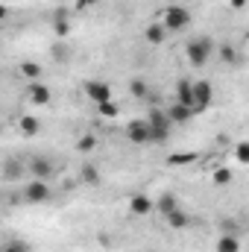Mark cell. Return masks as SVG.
I'll list each match as a JSON object with an SVG mask.
<instances>
[{"label": "cell", "instance_id": "6da1fadb", "mask_svg": "<svg viewBox=\"0 0 249 252\" xmlns=\"http://www.w3.org/2000/svg\"><path fill=\"white\" fill-rule=\"evenodd\" d=\"M185 56H187V62L193 64V67L208 64V59L214 56V41H211L208 35H196V38H190L187 47H185Z\"/></svg>", "mask_w": 249, "mask_h": 252}, {"label": "cell", "instance_id": "7a4b0ae2", "mask_svg": "<svg viewBox=\"0 0 249 252\" xmlns=\"http://www.w3.org/2000/svg\"><path fill=\"white\" fill-rule=\"evenodd\" d=\"M147 126H150V141L153 144H164L173 132V124L167 118L164 109H150V118H147Z\"/></svg>", "mask_w": 249, "mask_h": 252}, {"label": "cell", "instance_id": "3957f363", "mask_svg": "<svg viewBox=\"0 0 249 252\" xmlns=\"http://www.w3.org/2000/svg\"><path fill=\"white\" fill-rule=\"evenodd\" d=\"M187 24H190V12H187L185 6H167V9H164L161 27H164L167 35H170V32H182V30H187Z\"/></svg>", "mask_w": 249, "mask_h": 252}, {"label": "cell", "instance_id": "277c9868", "mask_svg": "<svg viewBox=\"0 0 249 252\" xmlns=\"http://www.w3.org/2000/svg\"><path fill=\"white\" fill-rule=\"evenodd\" d=\"M82 94H85L94 106L112 103V85H109L106 79H85V82H82Z\"/></svg>", "mask_w": 249, "mask_h": 252}, {"label": "cell", "instance_id": "5b68a950", "mask_svg": "<svg viewBox=\"0 0 249 252\" xmlns=\"http://www.w3.org/2000/svg\"><path fill=\"white\" fill-rule=\"evenodd\" d=\"M190 94H193V112H202L214 103V88L208 79H199V82H190Z\"/></svg>", "mask_w": 249, "mask_h": 252}, {"label": "cell", "instance_id": "8992f818", "mask_svg": "<svg viewBox=\"0 0 249 252\" xmlns=\"http://www.w3.org/2000/svg\"><path fill=\"white\" fill-rule=\"evenodd\" d=\"M27 173H32L35 179H50L53 173H56V164L47 158V156H35V158H30V167H27Z\"/></svg>", "mask_w": 249, "mask_h": 252}, {"label": "cell", "instance_id": "52a82bcc", "mask_svg": "<svg viewBox=\"0 0 249 252\" xmlns=\"http://www.w3.org/2000/svg\"><path fill=\"white\" fill-rule=\"evenodd\" d=\"M24 199H27V202H47V199H50V185H47L44 179L30 182V185L24 188Z\"/></svg>", "mask_w": 249, "mask_h": 252}, {"label": "cell", "instance_id": "ba28073f", "mask_svg": "<svg viewBox=\"0 0 249 252\" xmlns=\"http://www.w3.org/2000/svg\"><path fill=\"white\" fill-rule=\"evenodd\" d=\"M176 208H179V196H176V193H161V196L153 199V211H158L161 217L173 214Z\"/></svg>", "mask_w": 249, "mask_h": 252}, {"label": "cell", "instance_id": "9c48e42d", "mask_svg": "<svg viewBox=\"0 0 249 252\" xmlns=\"http://www.w3.org/2000/svg\"><path fill=\"white\" fill-rule=\"evenodd\" d=\"M126 138L132 144H150V126H147V121H132L126 126Z\"/></svg>", "mask_w": 249, "mask_h": 252}, {"label": "cell", "instance_id": "30bf717a", "mask_svg": "<svg viewBox=\"0 0 249 252\" xmlns=\"http://www.w3.org/2000/svg\"><path fill=\"white\" fill-rule=\"evenodd\" d=\"M129 211L138 214V217L153 214V196H147V193H132V199H129Z\"/></svg>", "mask_w": 249, "mask_h": 252}, {"label": "cell", "instance_id": "8fae6325", "mask_svg": "<svg viewBox=\"0 0 249 252\" xmlns=\"http://www.w3.org/2000/svg\"><path fill=\"white\" fill-rule=\"evenodd\" d=\"M167 112V118H170V124H185V121H190L193 118V109H187V106H179V103H173V106H167L164 109Z\"/></svg>", "mask_w": 249, "mask_h": 252}, {"label": "cell", "instance_id": "7c38bea8", "mask_svg": "<svg viewBox=\"0 0 249 252\" xmlns=\"http://www.w3.org/2000/svg\"><path fill=\"white\" fill-rule=\"evenodd\" d=\"M30 100H32L35 106H47V103H50V88H47L44 82H32V88H30Z\"/></svg>", "mask_w": 249, "mask_h": 252}, {"label": "cell", "instance_id": "4fadbf2b", "mask_svg": "<svg viewBox=\"0 0 249 252\" xmlns=\"http://www.w3.org/2000/svg\"><path fill=\"white\" fill-rule=\"evenodd\" d=\"M176 103L193 109V94H190V82H187V79H179V82H176Z\"/></svg>", "mask_w": 249, "mask_h": 252}, {"label": "cell", "instance_id": "5bb4252c", "mask_svg": "<svg viewBox=\"0 0 249 252\" xmlns=\"http://www.w3.org/2000/svg\"><path fill=\"white\" fill-rule=\"evenodd\" d=\"M144 38H147L150 44H161V41L167 38V32H164V27H161V24H150V27L144 30Z\"/></svg>", "mask_w": 249, "mask_h": 252}, {"label": "cell", "instance_id": "9a60e30c", "mask_svg": "<svg viewBox=\"0 0 249 252\" xmlns=\"http://www.w3.org/2000/svg\"><path fill=\"white\" fill-rule=\"evenodd\" d=\"M238 250H241L238 235H223V238H220V244H217V252H238Z\"/></svg>", "mask_w": 249, "mask_h": 252}, {"label": "cell", "instance_id": "2e32d148", "mask_svg": "<svg viewBox=\"0 0 249 252\" xmlns=\"http://www.w3.org/2000/svg\"><path fill=\"white\" fill-rule=\"evenodd\" d=\"M21 176H24V167H21L18 161H12V158H9V161L3 164V179H9V182H12V179H21Z\"/></svg>", "mask_w": 249, "mask_h": 252}, {"label": "cell", "instance_id": "e0dca14e", "mask_svg": "<svg viewBox=\"0 0 249 252\" xmlns=\"http://www.w3.org/2000/svg\"><path fill=\"white\" fill-rule=\"evenodd\" d=\"M164 220H167V226H173V229H185V226H187V214L182 211V208H176V211H173V214H167Z\"/></svg>", "mask_w": 249, "mask_h": 252}, {"label": "cell", "instance_id": "ac0fdd59", "mask_svg": "<svg viewBox=\"0 0 249 252\" xmlns=\"http://www.w3.org/2000/svg\"><path fill=\"white\" fill-rule=\"evenodd\" d=\"M21 73H24L27 79H32V82H38V79H41V64L38 62H24L21 64Z\"/></svg>", "mask_w": 249, "mask_h": 252}, {"label": "cell", "instance_id": "d6986e66", "mask_svg": "<svg viewBox=\"0 0 249 252\" xmlns=\"http://www.w3.org/2000/svg\"><path fill=\"white\" fill-rule=\"evenodd\" d=\"M53 21H56V32H59V35H67V32H70V21H67V12H64V9L56 12Z\"/></svg>", "mask_w": 249, "mask_h": 252}, {"label": "cell", "instance_id": "ffe728a7", "mask_svg": "<svg viewBox=\"0 0 249 252\" xmlns=\"http://www.w3.org/2000/svg\"><path fill=\"white\" fill-rule=\"evenodd\" d=\"M129 91H132V97H147V82H144L141 76H135V79L129 82Z\"/></svg>", "mask_w": 249, "mask_h": 252}, {"label": "cell", "instance_id": "44dd1931", "mask_svg": "<svg viewBox=\"0 0 249 252\" xmlns=\"http://www.w3.org/2000/svg\"><path fill=\"white\" fill-rule=\"evenodd\" d=\"M38 129H41V124H38L35 118H24V121H21V132H24V135H38Z\"/></svg>", "mask_w": 249, "mask_h": 252}, {"label": "cell", "instance_id": "7402d4cb", "mask_svg": "<svg viewBox=\"0 0 249 252\" xmlns=\"http://www.w3.org/2000/svg\"><path fill=\"white\" fill-rule=\"evenodd\" d=\"M82 179H85V182H91V185H97V182H100V173H97V167L85 164V167H82Z\"/></svg>", "mask_w": 249, "mask_h": 252}, {"label": "cell", "instance_id": "603a6c76", "mask_svg": "<svg viewBox=\"0 0 249 252\" xmlns=\"http://www.w3.org/2000/svg\"><path fill=\"white\" fill-rule=\"evenodd\" d=\"M76 147H79L82 153H91V150L97 147V138H94V135H85V138H79V144H76Z\"/></svg>", "mask_w": 249, "mask_h": 252}, {"label": "cell", "instance_id": "cb8c5ba5", "mask_svg": "<svg viewBox=\"0 0 249 252\" xmlns=\"http://www.w3.org/2000/svg\"><path fill=\"white\" fill-rule=\"evenodd\" d=\"M3 252H32L30 250V244H24V241H12V244H6Z\"/></svg>", "mask_w": 249, "mask_h": 252}, {"label": "cell", "instance_id": "d4e9b609", "mask_svg": "<svg viewBox=\"0 0 249 252\" xmlns=\"http://www.w3.org/2000/svg\"><path fill=\"white\" fill-rule=\"evenodd\" d=\"M220 59H223V62H238L235 47H220Z\"/></svg>", "mask_w": 249, "mask_h": 252}, {"label": "cell", "instance_id": "484cf974", "mask_svg": "<svg viewBox=\"0 0 249 252\" xmlns=\"http://www.w3.org/2000/svg\"><path fill=\"white\" fill-rule=\"evenodd\" d=\"M97 109H100V115H106V118H115V115H118V106H115V103H100Z\"/></svg>", "mask_w": 249, "mask_h": 252}, {"label": "cell", "instance_id": "4316f807", "mask_svg": "<svg viewBox=\"0 0 249 252\" xmlns=\"http://www.w3.org/2000/svg\"><path fill=\"white\" fill-rule=\"evenodd\" d=\"M229 179H232L229 170H217V173H214V182H217V185H223V182H229Z\"/></svg>", "mask_w": 249, "mask_h": 252}, {"label": "cell", "instance_id": "83f0119b", "mask_svg": "<svg viewBox=\"0 0 249 252\" xmlns=\"http://www.w3.org/2000/svg\"><path fill=\"white\" fill-rule=\"evenodd\" d=\"M247 150H249L247 144H238V158H241V161H247V158H249V153H247Z\"/></svg>", "mask_w": 249, "mask_h": 252}, {"label": "cell", "instance_id": "f1b7e54d", "mask_svg": "<svg viewBox=\"0 0 249 252\" xmlns=\"http://www.w3.org/2000/svg\"><path fill=\"white\" fill-rule=\"evenodd\" d=\"M97 0H76V9H91Z\"/></svg>", "mask_w": 249, "mask_h": 252}, {"label": "cell", "instance_id": "f546056e", "mask_svg": "<svg viewBox=\"0 0 249 252\" xmlns=\"http://www.w3.org/2000/svg\"><path fill=\"white\" fill-rule=\"evenodd\" d=\"M6 15H9V9H6V6H3V3H0V21H3V18H6Z\"/></svg>", "mask_w": 249, "mask_h": 252}, {"label": "cell", "instance_id": "4dcf8cb0", "mask_svg": "<svg viewBox=\"0 0 249 252\" xmlns=\"http://www.w3.org/2000/svg\"><path fill=\"white\" fill-rule=\"evenodd\" d=\"M244 3H247V0H232V6H235V9H241Z\"/></svg>", "mask_w": 249, "mask_h": 252}]
</instances>
